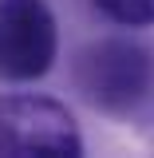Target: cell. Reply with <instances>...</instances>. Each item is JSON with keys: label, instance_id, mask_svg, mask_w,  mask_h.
Wrapping results in <instances>:
<instances>
[{"label": "cell", "instance_id": "6da1fadb", "mask_svg": "<svg viewBox=\"0 0 154 158\" xmlns=\"http://www.w3.org/2000/svg\"><path fill=\"white\" fill-rule=\"evenodd\" d=\"M150 56L131 40H99L83 48L75 59V83L103 111H131L138 99L150 91Z\"/></svg>", "mask_w": 154, "mask_h": 158}, {"label": "cell", "instance_id": "3957f363", "mask_svg": "<svg viewBox=\"0 0 154 158\" xmlns=\"http://www.w3.org/2000/svg\"><path fill=\"white\" fill-rule=\"evenodd\" d=\"M56 52L59 32L44 0H0V79L28 83L48 75Z\"/></svg>", "mask_w": 154, "mask_h": 158}, {"label": "cell", "instance_id": "277c9868", "mask_svg": "<svg viewBox=\"0 0 154 158\" xmlns=\"http://www.w3.org/2000/svg\"><path fill=\"white\" fill-rule=\"evenodd\" d=\"M99 12L115 24H127V28H146L154 24V0H91Z\"/></svg>", "mask_w": 154, "mask_h": 158}, {"label": "cell", "instance_id": "7a4b0ae2", "mask_svg": "<svg viewBox=\"0 0 154 158\" xmlns=\"http://www.w3.org/2000/svg\"><path fill=\"white\" fill-rule=\"evenodd\" d=\"M0 154H40V158H79L83 135L67 107L40 95L0 99Z\"/></svg>", "mask_w": 154, "mask_h": 158}]
</instances>
